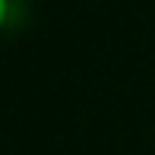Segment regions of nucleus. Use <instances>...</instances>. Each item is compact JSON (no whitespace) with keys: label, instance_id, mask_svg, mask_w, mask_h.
<instances>
[{"label":"nucleus","instance_id":"obj_1","mask_svg":"<svg viewBox=\"0 0 155 155\" xmlns=\"http://www.w3.org/2000/svg\"><path fill=\"white\" fill-rule=\"evenodd\" d=\"M6 19H10V0H0V29L6 25Z\"/></svg>","mask_w":155,"mask_h":155}]
</instances>
